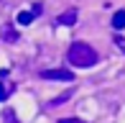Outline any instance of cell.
Returning a JSON list of instances; mask_svg holds the SVG:
<instances>
[{"label":"cell","mask_w":125,"mask_h":123,"mask_svg":"<svg viewBox=\"0 0 125 123\" xmlns=\"http://www.w3.org/2000/svg\"><path fill=\"white\" fill-rule=\"evenodd\" d=\"M97 51H94L89 44L84 41H74L69 46V51H66V62H69L72 67H94L97 64Z\"/></svg>","instance_id":"obj_1"},{"label":"cell","mask_w":125,"mask_h":123,"mask_svg":"<svg viewBox=\"0 0 125 123\" xmlns=\"http://www.w3.org/2000/svg\"><path fill=\"white\" fill-rule=\"evenodd\" d=\"M43 80H61V82H74V74L69 69H43L41 72Z\"/></svg>","instance_id":"obj_2"},{"label":"cell","mask_w":125,"mask_h":123,"mask_svg":"<svg viewBox=\"0 0 125 123\" xmlns=\"http://www.w3.org/2000/svg\"><path fill=\"white\" fill-rule=\"evenodd\" d=\"M56 21H59V26H74L77 23V10H66V13H61Z\"/></svg>","instance_id":"obj_3"},{"label":"cell","mask_w":125,"mask_h":123,"mask_svg":"<svg viewBox=\"0 0 125 123\" xmlns=\"http://www.w3.org/2000/svg\"><path fill=\"white\" fill-rule=\"evenodd\" d=\"M0 36H3V38H5L8 44H15V41H18V31H15L13 26H3V31H0Z\"/></svg>","instance_id":"obj_4"},{"label":"cell","mask_w":125,"mask_h":123,"mask_svg":"<svg viewBox=\"0 0 125 123\" xmlns=\"http://www.w3.org/2000/svg\"><path fill=\"white\" fill-rule=\"evenodd\" d=\"M112 26H115L117 31H120V28H125V10H117V13L112 15Z\"/></svg>","instance_id":"obj_5"},{"label":"cell","mask_w":125,"mask_h":123,"mask_svg":"<svg viewBox=\"0 0 125 123\" xmlns=\"http://www.w3.org/2000/svg\"><path fill=\"white\" fill-rule=\"evenodd\" d=\"M18 23H21V26L33 23V13H31V10H21V13H18Z\"/></svg>","instance_id":"obj_6"},{"label":"cell","mask_w":125,"mask_h":123,"mask_svg":"<svg viewBox=\"0 0 125 123\" xmlns=\"http://www.w3.org/2000/svg\"><path fill=\"white\" fill-rule=\"evenodd\" d=\"M10 90H13V87H10V85H5V82H0V103H5V100H8Z\"/></svg>","instance_id":"obj_7"},{"label":"cell","mask_w":125,"mask_h":123,"mask_svg":"<svg viewBox=\"0 0 125 123\" xmlns=\"http://www.w3.org/2000/svg\"><path fill=\"white\" fill-rule=\"evenodd\" d=\"M3 118H5V123H18V118H15V113H13V110H5V115H3Z\"/></svg>","instance_id":"obj_8"},{"label":"cell","mask_w":125,"mask_h":123,"mask_svg":"<svg viewBox=\"0 0 125 123\" xmlns=\"http://www.w3.org/2000/svg\"><path fill=\"white\" fill-rule=\"evenodd\" d=\"M59 123H84V121H79V118H61Z\"/></svg>","instance_id":"obj_9"}]
</instances>
